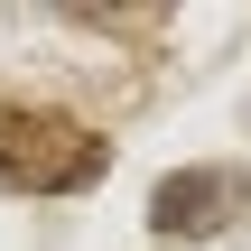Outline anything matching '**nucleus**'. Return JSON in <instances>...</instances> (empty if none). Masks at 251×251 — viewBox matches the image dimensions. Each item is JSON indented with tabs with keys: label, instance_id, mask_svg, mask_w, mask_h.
Returning a JSON list of instances; mask_svg holds the SVG:
<instances>
[{
	"label": "nucleus",
	"instance_id": "f257e3e1",
	"mask_svg": "<svg viewBox=\"0 0 251 251\" xmlns=\"http://www.w3.org/2000/svg\"><path fill=\"white\" fill-rule=\"evenodd\" d=\"M224 196H233V177H168V186H158V224H168V233H205V224H214L205 205H224Z\"/></svg>",
	"mask_w": 251,
	"mask_h": 251
}]
</instances>
